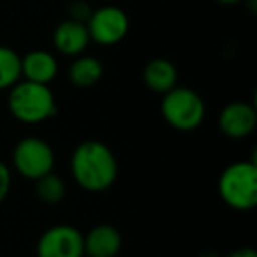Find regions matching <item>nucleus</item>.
<instances>
[{
	"instance_id": "obj_1",
	"label": "nucleus",
	"mask_w": 257,
	"mask_h": 257,
	"mask_svg": "<svg viewBox=\"0 0 257 257\" xmlns=\"http://www.w3.org/2000/svg\"><path fill=\"white\" fill-rule=\"evenodd\" d=\"M71 173L83 190L104 192L118 178L116 155L102 141H83L72 152Z\"/></svg>"
},
{
	"instance_id": "obj_2",
	"label": "nucleus",
	"mask_w": 257,
	"mask_h": 257,
	"mask_svg": "<svg viewBox=\"0 0 257 257\" xmlns=\"http://www.w3.org/2000/svg\"><path fill=\"white\" fill-rule=\"evenodd\" d=\"M8 107L13 118L27 125H37L57 114V100L48 85L18 81L9 88Z\"/></svg>"
},
{
	"instance_id": "obj_3",
	"label": "nucleus",
	"mask_w": 257,
	"mask_h": 257,
	"mask_svg": "<svg viewBox=\"0 0 257 257\" xmlns=\"http://www.w3.org/2000/svg\"><path fill=\"white\" fill-rule=\"evenodd\" d=\"M218 194L229 208L248 211L257 206V166L253 161L232 162L218 178Z\"/></svg>"
},
{
	"instance_id": "obj_4",
	"label": "nucleus",
	"mask_w": 257,
	"mask_h": 257,
	"mask_svg": "<svg viewBox=\"0 0 257 257\" xmlns=\"http://www.w3.org/2000/svg\"><path fill=\"white\" fill-rule=\"evenodd\" d=\"M161 113L166 123L176 131L190 133L204 121L206 106L197 92L185 86H175L162 95Z\"/></svg>"
},
{
	"instance_id": "obj_5",
	"label": "nucleus",
	"mask_w": 257,
	"mask_h": 257,
	"mask_svg": "<svg viewBox=\"0 0 257 257\" xmlns=\"http://www.w3.org/2000/svg\"><path fill=\"white\" fill-rule=\"evenodd\" d=\"M13 166L27 180H34L53 171L55 152L50 143L41 138H23L13 148Z\"/></svg>"
},
{
	"instance_id": "obj_6",
	"label": "nucleus",
	"mask_w": 257,
	"mask_h": 257,
	"mask_svg": "<svg viewBox=\"0 0 257 257\" xmlns=\"http://www.w3.org/2000/svg\"><path fill=\"white\" fill-rule=\"evenodd\" d=\"M90 41L100 46H114L127 37L131 20L127 13L118 6H102L93 9L86 22Z\"/></svg>"
},
{
	"instance_id": "obj_7",
	"label": "nucleus",
	"mask_w": 257,
	"mask_h": 257,
	"mask_svg": "<svg viewBox=\"0 0 257 257\" xmlns=\"http://www.w3.org/2000/svg\"><path fill=\"white\" fill-rule=\"evenodd\" d=\"M85 245L79 229L72 225H53L41 234L37 257H83Z\"/></svg>"
},
{
	"instance_id": "obj_8",
	"label": "nucleus",
	"mask_w": 257,
	"mask_h": 257,
	"mask_svg": "<svg viewBox=\"0 0 257 257\" xmlns=\"http://www.w3.org/2000/svg\"><path fill=\"white\" fill-rule=\"evenodd\" d=\"M257 111L252 104L236 100L222 109L218 116V127L222 134L231 140H243L255 131Z\"/></svg>"
},
{
	"instance_id": "obj_9",
	"label": "nucleus",
	"mask_w": 257,
	"mask_h": 257,
	"mask_svg": "<svg viewBox=\"0 0 257 257\" xmlns=\"http://www.w3.org/2000/svg\"><path fill=\"white\" fill-rule=\"evenodd\" d=\"M90 34L86 23L76 22V20H65L58 23L53 32V46L58 53L65 57H79L88 48Z\"/></svg>"
},
{
	"instance_id": "obj_10",
	"label": "nucleus",
	"mask_w": 257,
	"mask_h": 257,
	"mask_svg": "<svg viewBox=\"0 0 257 257\" xmlns=\"http://www.w3.org/2000/svg\"><path fill=\"white\" fill-rule=\"evenodd\" d=\"M85 255L88 257H116L123 245L120 231L114 225L99 224L83 234Z\"/></svg>"
},
{
	"instance_id": "obj_11",
	"label": "nucleus",
	"mask_w": 257,
	"mask_h": 257,
	"mask_svg": "<svg viewBox=\"0 0 257 257\" xmlns=\"http://www.w3.org/2000/svg\"><path fill=\"white\" fill-rule=\"evenodd\" d=\"M58 72V62L55 55L46 50L29 51L25 57H22V78L27 81L50 85Z\"/></svg>"
},
{
	"instance_id": "obj_12",
	"label": "nucleus",
	"mask_w": 257,
	"mask_h": 257,
	"mask_svg": "<svg viewBox=\"0 0 257 257\" xmlns=\"http://www.w3.org/2000/svg\"><path fill=\"white\" fill-rule=\"evenodd\" d=\"M143 83L154 93L164 95L178 83V71L168 58H154L143 69Z\"/></svg>"
},
{
	"instance_id": "obj_13",
	"label": "nucleus",
	"mask_w": 257,
	"mask_h": 257,
	"mask_svg": "<svg viewBox=\"0 0 257 257\" xmlns=\"http://www.w3.org/2000/svg\"><path fill=\"white\" fill-rule=\"evenodd\" d=\"M104 65L99 58L79 55L69 67V81L78 88H92L102 79Z\"/></svg>"
},
{
	"instance_id": "obj_14",
	"label": "nucleus",
	"mask_w": 257,
	"mask_h": 257,
	"mask_svg": "<svg viewBox=\"0 0 257 257\" xmlns=\"http://www.w3.org/2000/svg\"><path fill=\"white\" fill-rule=\"evenodd\" d=\"M22 78V57L13 48L0 46V92L15 86Z\"/></svg>"
},
{
	"instance_id": "obj_15",
	"label": "nucleus",
	"mask_w": 257,
	"mask_h": 257,
	"mask_svg": "<svg viewBox=\"0 0 257 257\" xmlns=\"http://www.w3.org/2000/svg\"><path fill=\"white\" fill-rule=\"evenodd\" d=\"M36 192L43 203L58 204L65 197V182L51 171L36 180Z\"/></svg>"
},
{
	"instance_id": "obj_16",
	"label": "nucleus",
	"mask_w": 257,
	"mask_h": 257,
	"mask_svg": "<svg viewBox=\"0 0 257 257\" xmlns=\"http://www.w3.org/2000/svg\"><path fill=\"white\" fill-rule=\"evenodd\" d=\"M93 9L90 8V4L86 0H74L71 6H69V18L76 20V22L86 23L92 15Z\"/></svg>"
},
{
	"instance_id": "obj_17",
	"label": "nucleus",
	"mask_w": 257,
	"mask_h": 257,
	"mask_svg": "<svg viewBox=\"0 0 257 257\" xmlns=\"http://www.w3.org/2000/svg\"><path fill=\"white\" fill-rule=\"evenodd\" d=\"M11 183H13V176H11V169L8 164L0 161V204L4 203L6 197H8L9 190H11Z\"/></svg>"
},
{
	"instance_id": "obj_18",
	"label": "nucleus",
	"mask_w": 257,
	"mask_h": 257,
	"mask_svg": "<svg viewBox=\"0 0 257 257\" xmlns=\"http://www.w3.org/2000/svg\"><path fill=\"white\" fill-rule=\"evenodd\" d=\"M227 257H257V252L253 248L245 246V248H238V250H234V252H231Z\"/></svg>"
},
{
	"instance_id": "obj_19",
	"label": "nucleus",
	"mask_w": 257,
	"mask_h": 257,
	"mask_svg": "<svg viewBox=\"0 0 257 257\" xmlns=\"http://www.w3.org/2000/svg\"><path fill=\"white\" fill-rule=\"evenodd\" d=\"M215 2L224 6H236V4H241V2H246V0H215Z\"/></svg>"
},
{
	"instance_id": "obj_20",
	"label": "nucleus",
	"mask_w": 257,
	"mask_h": 257,
	"mask_svg": "<svg viewBox=\"0 0 257 257\" xmlns=\"http://www.w3.org/2000/svg\"><path fill=\"white\" fill-rule=\"evenodd\" d=\"M83 257H88V255H83Z\"/></svg>"
}]
</instances>
